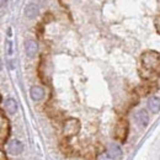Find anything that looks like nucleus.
<instances>
[{"label":"nucleus","instance_id":"obj_13","mask_svg":"<svg viewBox=\"0 0 160 160\" xmlns=\"http://www.w3.org/2000/svg\"><path fill=\"white\" fill-rule=\"evenodd\" d=\"M154 25H155V28H157L158 33H160V15L154 19Z\"/></svg>","mask_w":160,"mask_h":160},{"label":"nucleus","instance_id":"obj_12","mask_svg":"<svg viewBox=\"0 0 160 160\" xmlns=\"http://www.w3.org/2000/svg\"><path fill=\"white\" fill-rule=\"evenodd\" d=\"M5 107H6V111L10 115H14L18 111V102H16V100H14L12 98H10V99H8L6 102H5Z\"/></svg>","mask_w":160,"mask_h":160},{"label":"nucleus","instance_id":"obj_10","mask_svg":"<svg viewBox=\"0 0 160 160\" xmlns=\"http://www.w3.org/2000/svg\"><path fill=\"white\" fill-rule=\"evenodd\" d=\"M148 107L153 113H158L160 111V99L157 96H152L148 100Z\"/></svg>","mask_w":160,"mask_h":160},{"label":"nucleus","instance_id":"obj_2","mask_svg":"<svg viewBox=\"0 0 160 160\" xmlns=\"http://www.w3.org/2000/svg\"><path fill=\"white\" fill-rule=\"evenodd\" d=\"M80 132V122L77 118H68L64 123L63 133L65 137H74Z\"/></svg>","mask_w":160,"mask_h":160},{"label":"nucleus","instance_id":"obj_6","mask_svg":"<svg viewBox=\"0 0 160 160\" xmlns=\"http://www.w3.org/2000/svg\"><path fill=\"white\" fill-rule=\"evenodd\" d=\"M9 133H10L9 121L5 118L4 115H1V144H5V140L8 139Z\"/></svg>","mask_w":160,"mask_h":160},{"label":"nucleus","instance_id":"obj_11","mask_svg":"<svg viewBox=\"0 0 160 160\" xmlns=\"http://www.w3.org/2000/svg\"><path fill=\"white\" fill-rule=\"evenodd\" d=\"M25 15L28 18V19H33L38 15V6L35 5V4H28L25 9Z\"/></svg>","mask_w":160,"mask_h":160},{"label":"nucleus","instance_id":"obj_9","mask_svg":"<svg viewBox=\"0 0 160 160\" xmlns=\"http://www.w3.org/2000/svg\"><path fill=\"white\" fill-rule=\"evenodd\" d=\"M30 95H31V99L32 100L40 101L44 96V90L41 86H32L31 90H30Z\"/></svg>","mask_w":160,"mask_h":160},{"label":"nucleus","instance_id":"obj_8","mask_svg":"<svg viewBox=\"0 0 160 160\" xmlns=\"http://www.w3.org/2000/svg\"><path fill=\"white\" fill-rule=\"evenodd\" d=\"M136 120L142 127H147L148 123H149V115L145 110H139L136 115Z\"/></svg>","mask_w":160,"mask_h":160},{"label":"nucleus","instance_id":"obj_5","mask_svg":"<svg viewBox=\"0 0 160 160\" xmlns=\"http://www.w3.org/2000/svg\"><path fill=\"white\" fill-rule=\"evenodd\" d=\"M25 49H26V54L27 57L30 58H33L38 51V44L36 41H32V40H28L26 42V46H25Z\"/></svg>","mask_w":160,"mask_h":160},{"label":"nucleus","instance_id":"obj_7","mask_svg":"<svg viewBox=\"0 0 160 160\" xmlns=\"http://www.w3.org/2000/svg\"><path fill=\"white\" fill-rule=\"evenodd\" d=\"M127 133H128V122L124 121H121L120 123L117 124V128H116V134L117 137L118 136H122V142L126 140V137H127Z\"/></svg>","mask_w":160,"mask_h":160},{"label":"nucleus","instance_id":"obj_14","mask_svg":"<svg viewBox=\"0 0 160 160\" xmlns=\"http://www.w3.org/2000/svg\"><path fill=\"white\" fill-rule=\"evenodd\" d=\"M8 46H9V54H11V53H12V43H11V42H9V43H8Z\"/></svg>","mask_w":160,"mask_h":160},{"label":"nucleus","instance_id":"obj_4","mask_svg":"<svg viewBox=\"0 0 160 160\" xmlns=\"http://www.w3.org/2000/svg\"><path fill=\"white\" fill-rule=\"evenodd\" d=\"M8 150H9V153L11 155H19V154L22 153V150H23V144L18 139L11 140L10 144H9V149Z\"/></svg>","mask_w":160,"mask_h":160},{"label":"nucleus","instance_id":"obj_1","mask_svg":"<svg viewBox=\"0 0 160 160\" xmlns=\"http://www.w3.org/2000/svg\"><path fill=\"white\" fill-rule=\"evenodd\" d=\"M140 67L143 69L142 77L150 78L157 74L160 67V54L155 51H145L140 58Z\"/></svg>","mask_w":160,"mask_h":160},{"label":"nucleus","instance_id":"obj_15","mask_svg":"<svg viewBox=\"0 0 160 160\" xmlns=\"http://www.w3.org/2000/svg\"><path fill=\"white\" fill-rule=\"evenodd\" d=\"M8 4V0H1V8H5Z\"/></svg>","mask_w":160,"mask_h":160},{"label":"nucleus","instance_id":"obj_3","mask_svg":"<svg viewBox=\"0 0 160 160\" xmlns=\"http://www.w3.org/2000/svg\"><path fill=\"white\" fill-rule=\"evenodd\" d=\"M106 154H107L108 159H120L123 153H122V149L118 144H111L108 147Z\"/></svg>","mask_w":160,"mask_h":160}]
</instances>
